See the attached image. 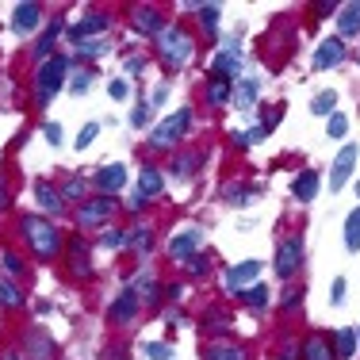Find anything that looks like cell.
I'll return each mask as SVG.
<instances>
[{"instance_id": "29", "label": "cell", "mask_w": 360, "mask_h": 360, "mask_svg": "<svg viewBox=\"0 0 360 360\" xmlns=\"http://www.w3.org/2000/svg\"><path fill=\"white\" fill-rule=\"evenodd\" d=\"M58 35H62V27H58V23H50V27L42 31V35H39V42H35V58H39V65L54 58V54H50V46H54V42H58Z\"/></svg>"}, {"instance_id": "59", "label": "cell", "mask_w": 360, "mask_h": 360, "mask_svg": "<svg viewBox=\"0 0 360 360\" xmlns=\"http://www.w3.org/2000/svg\"><path fill=\"white\" fill-rule=\"evenodd\" d=\"M356 58H360V54H356Z\"/></svg>"}, {"instance_id": "45", "label": "cell", "mask_w": 360, "mask_h": 360, "mask_svg": "<svg viewBox=\"0 0 360 360\" xmlns=\"http://www.w3.org/2000/svg\"><path fill=\"white\" fill-rule=\"evenodd\" d=\"M108 96L111 100H127L131 96V81H127V77H115V81L108 84Z\"/></svg>"}, {"instance_id": "52", "label": "cell", "mask_w": 360, "mask_h": 360, "mask_svg": "<svg viewBox=\"0 0 360 360\" xmlns=\"http://www.w3.org/2000/svg\"><path fill=\"white\" fill-rule=\"evenodd\" d=\"M8 203H12V192H8V184H4V176H0V211L8 207Z\"/></svg>"}, {"instance_id": "19", "label": "cell", "mask_w": 360, "mask_h": 360, "mask_svg": "<svg viewBox=\"0 0 360 360\" xmlns=\"http://www.w3.org/2000/svg\"><path fill=\"white\" fill-rule=\"evenodd\" d=\"M349 35H360V0L338 8V39H349Z\"/></svg>"}, {"instance_id": "38", "label": "cell", "mask_w": 360, "mask_h": 360, "mask_svg": "<svg viewBox=\"0 0 360 360\" xmlns=\"http://www.w3.org/2000/svg\"><path fill=\"white\" fill-rule=\"evenodd\" d=\"M345 134H349V119L345 115H338V111H333V115L330 119H326V139H345Z\"/></svg>"}, {"instance_id": "41", "label": "cell", "mask_w": 360, "mask_h": 360, "mask_svg": "<svg viewBox=\"0 0 360 360\" xmlns=\"http://www.w3.org/2000/svg\"><path fill=\"white\" fill-rule=\"evenodd\" d=\"M131 250H139V253L153 250V230H150V226H139V230L131 234Z\"/></svg>"}, {"instance_id": "12", "label": "cell", "mask_w": 360, "mask_h": 360, "mask_svg": "<svg viewBox=\"0 0 360 360\" xmlns=\"http://www.w3.org/2000/svg\"><path fill=\"white\" fill-rule=\"evenodd\" d=\"M353 169H356V146H341L338 158H333V169H330V188L333 192H341V188L349 184Z\"/></svg>"}, {"instance_id": "7", "label": "cell", "mask_w": 360, "mask_h": 360, "mask_svg": "<svg viewBox=\"0 0 360 360\" xmlns=\"http://www.w3.org/2000/svg\"><path fill=\"white\" fill-rule=\"evenodd\" d=\"M92 184H96V192H100V195H111V200H119V192L127 188V165H123V161H115V165L96 169Z\"/></svg>"}, {"instance_id": "51", "label": "cell", "mask_w": 360, "mask_h": 360, "mask_svg": "<svg viewBox=\"0 0 360 360\" xmlns=\"http://www.w3.org/2000/svg\"><path fill=\"white\" fill-rule=\"evenodd\" d=\"M299 299H303V291H288V295H284V311H295Z\"/></svg>"}, {"instance_id": "33", "label": "cell", "mask_w": 360, "mask_h": 360, "mask_svg": "<svg viewBox=\"0 0 360 360\" xmlns=\"http://www.w3.org/2000/svg\"><path fill=\"white\" fill-rule=\"evenodd\" d=\"M0 269H4V276L12 280V276H23V272H27V264H23V257H20V253L0 250Z\"/></svg>"}, {"instance_id": "34", "label": "cell", "mask_w": 360, "mask_h": 360, "mask_svg": "<svg viewBox=\"0 0 360 360\" xmlns=\"http://www.w3.org/2000/svg\"><path fill=\"white\" fill-rule=\"evenodd\" d=\"M356 353V326H345L338 330V360H349Z\"/></svg>"}, {"instance_id": "3", "label": "cell", "mask_w": 360, "mask_h": 360, "mask_svg": "<svg viewBox=\"0 0 360 360\" xmlns=\"http://www.w3.org/2000/svg\"><path fill=\"white\" fill-rule=\"evenodd\" d=\"M65 73H70V58H65V54L50 58V62H42L39 70H35V100H39V108H46L50 100L62 92Z\"/></svg>"}, {"instance_id": "39", "label": "cell", "mask_w": 360, "mask_h": 360, "mask_svg": "<svg viewBox=\"0 0 360 360\" xmlns=\"http://www.w3.org/2000/svg\"><path fill=\"white\" fill-rule=\"evenodd\" d=\"M142 356H146V360H173V349H169L165 341H146V345H142Z\"/></svg>"}, {"instance_id": "50", "label": "cell", "mask_w": 360, "mask_h": 360, "mask_svg": "<svg viewBox=\"0 0 360 360\" xmlns=\"http://www.w3.org/2000/svg\"><path fill=\"white\" fill-rule=\"evenodd\" d=\"M81 192H84V180H81V176H73L70 184H65V192H62V195H81Z\"/></svg>"}, {"instance_id": "57", "label": "cell", "mask_w": 360, "mask_h": 360, "mask_svg": "<svg viewBox=\"0 0 360 360\" xmlns=\"http://www.w3.org/2000/svg\"><path fill=\"white\" fill-rule=\"evenodd\" d=\"M356 349H360V326H356Z\"/></svg>"}, {"instance_id": "40", "label": "cell", "mask_w": 360, "mask_h": 360, "mask_svg": "<svg viewBox=\"0 0 360 360\" xmlns=\"http://www.w3.org/2000/svg\"><path fill=\"white\" fill-rule=\"evenodd\" d=\"M104 250H131V234H127V230H108Z\"/></svg>"}, {"instance_id": "27", "label": "cell", "mask_w": 360, "mask_h": 360, "mask_svg": "<svg viewBox=\"0 0 360 360\" xmlns=\"http://www.w3.org/2000/svg\"><path fill=\"white\" fill-rule=\"evenodd\" d=\"M23 303H27V299H23V291L15 288L8 276H0V307H4V311H20Z\"/></svg>"}, {"instance_id": "54", "label": "cell", "mask_w": 360, "mask_h": 360, "mask_svg": "<svg viewBox=\"0 0 360 360\" xmlns=\"http://www.w3.org/2000/svg\"><path fill=\"white\" fill-rule=\"evenodd\" d=\"M230 200H234V203H245V200H250V192H245V188H230Z\"/></svg>"}, {"instance_id": "21", "label": "cell", "mask_w": 360, "mask_h": 360, "mask_svg": "<svg viewBox=\"0 0 360 360\" xmlns=\"http://www.w3.org/2000/svg\"><path fill=\"white\" fill-rule=\"evenodd\" d=\"M203 360H250V356H245V349L234 345V341H207V345H203Z\"/></svg>"}, {"instance_id": "58", "label": "cell", "mask_w": 360, "mask_h": 360, "mask_svg": "<svg viewBox=\"0 0 360 360\" xmlns=\"http://www.w3.org/2000/svg\"><path fill=\"white\" fill-rule=\"evenodd\" d=\"M356 195H360V184H356Z\"/></svg>"}, {"instance_id": "5", "label": "cell", "mask_w": 360, "mask_h": 360, "mask_svg": "<svg viewBox=\"0 0 360 360\" xmlns=\"http://www.w3.org/2000/svg\"><path fill=\"white\" fill-rule=\"evenodd\" d=\"M115 211H119V200H111V195L84 200L81 207H77V226H81V230H96V226H104Z\"/></svg>"}, {"instance_id": "18", "label": "cell", "mask_w": 360, "mask_h": 360, "mask_svg": "<svg viewBox=\"0 0 360 360\" xmlns=\"http://www.w3.org/2000/svg\"><path fill=\"white\" fill-rule=\"evenodd\" d=\"M23 345H27V360H58V345L46 338V333H39V330H31Z\"/></svg>"}, {"instance_id": "24", "label": "cell", "mask_w": 360, "mask_h": 360, "mask_svg": "<svg viewBox=\"0 0 360 360\" xmlns=\"http://www.w3.org/2000/svg\"><path fill=\"white\" fill-rule=\"evenodd\" d=\"M134 295H139V303H158L161 284L150 276V272H139V280H134Z\"/></svg>"}, {"instance_id": "46", "label": "cell", "mask_w": 360, "mask_h": 360, "mask_svg": "<svg viewBox=\"0 0 360 360\" xmlns=\"http://www.w3.org/2000/svg\"><path fill=\"white\" fill-rule=\"evenodd\" d=\"M81 54H84V58H100V54H108V42H104V39L81 42Z\"/></svg>"}, {"instance_id": "31", "label": "cell", "mask_w": 360, "mask_h": 360, "mask_svg": "<svg viewBox=\"0 0 360 360\" xmlns=\"http://www.w3.org/2000/svg\"><path fill=\"white\" fill-rule=\"evenodd\" d=\"M257 92H261V84H257V81H238V89H234L238 108H242V111H250V108L257 104Z\"/></svg>"}, {"instance_id": "17", "label": "cell", "mask_w": 360, "mask_h": 360, "mask_svg": "<svg viewBox=\"0 0 360 360\" xmlns=\"http://www.w3.org/2000/svg\"><path fill=\"white\" fill-rule=\"evenodd\" d=\"M139 307H142V303H139V295H134V288H123V291L115 295V303L108 307V319L123 326V322H131L134 314H139Z\"/></svg>"}, {"instance_id": "14", "label": "cell", "mask_w": 360, "mask_h": 360, "mask_svg": "<svg viewBox=\"0 0 360 360\" xmlns=\"http://www.w3.org/2000/svg\"><path fill=\"white\" fill-rule=\"evenodd\" d=\"M257 276H261V261L234 264V269H226V291H230V295H242L245 288H253Z\"/></svg>"}, {"instance_id": "42", "label": "cell", "mask_w": 360, "mask_h": 360, "mask_svg": "<svg viewBox=\"0 0 360 360\" xmlns=\"http://www.w3.org/2000/svg\"><path fill=\"white\" fill-rule=\"evenodd\" d=\"M89 84H92V73L89 70H81V73L70 77V92H73V96H84V92H89Z\"/></svg>"}, {"instance_id": "13", "label": "cell", "mask_w": 360, "mask_h": 360, "mask_svg": "<svg viewBox=\"0 0 360 360\" xmlns=\"http://www.w3.org/2000/svg\"><path fill=\"white\" fill-rule=\"evenodd\" d=\"M65 264H70V272L77 280L92 276V257H89V242H84V238H70V245H65Z\"/></svg>"}, {"instance_id": "26", "label": "cell", "mask_w": 360, "mask_h": 360, "mask_svg": "<svg viewBox=\"0 0 360 360\" xmlns=\"http://www.w3.org/2000/svg\"><path fill=\"white\" fill-rule=\"evenodd\" d=\"M303 360H333V349L330 341L319 338V333H311V338L303 341Z\"/></svg>"}, {"instance_id": "48", "label": "cell", "mask_w": 360, "mask_h": 360, "mask_svg": "<svg viewBox=\"0 0 360 360\" xmlns=\"http://www.w3.org/2000/svg\"><path fill=\"white\" fill-rule=\"evenodd\" d=\"M42 139H46L50 146H62V127H58V123H42Z\"/></svg>"}, {"instance_id": "6", "label": "cell", "mask_w": 360, "mask_h": 360, "mask_svg": "<svg viewBox=\"0 0 360 360\" xmlns=\"http://www.w3.org/2000/svg\"><path fill=\"white\" fill-rule=\"evenodd\" d=\"M299 269H303V238L288 234L284 242L276 245V276L280 280H291Z\"/></svg>"}, {"instance_id": "1", "label": "cell", "mask_w": 360, "mask_h": 360, "mask_svg": "<svg viewBox=\"0 0 360 360\" xmlns=\"http://www.w3.org/2000/svg\"><path fill=\"white\" fill-rule=\"evenodd\" d=\"M20 234L27 238V250L35 253V257H42V261H54V257L65 250L62 230H58L46 215H27V219L20 222Z\"/></svg>"}, {"instance_id": "43", "label": "cell", "mask_w": 360, "mask_h": 360, "mask_svg": "<svg viewBox=\"0 0 360 360\" xmlns=\"http://www.w3.org/2000/svg\"><path fill=\"white\" fill-rule=\"evenodd\" d=\"M96 134H100V123H84L81 134H77V150H89V146L96 142Z\"/></svg>"}, {"instance_id": "44", "label": "cell", "mask_w": 360, "mask_h": 360, "mask_svg": "<svg viewBox=\"0 0 360 360\" xmlns=\"http://www.w3.org/2000/svg\"><path fill=\"white\" fill-rule=\"evenodd\" d=\"M184 264H188V276H207V269H211V257L195 253L192 261H184Z\"/></svg>"}, {"instance_id": "22", "label": "cell", "mask_w": 360, "mask_h": 360, "mask_svg": "<svg viewBox=\"0 0 360 360\" xmlns=\"http://www.w3.org/2000/svg\"><path fill=\"white\" fill-rule=\"evenodd\" d=\"M161 192H165V176H161L153 165H146L139 173V195H142V200H158Z\"/></svg>"}, {"instance_id": "2", "label": "cell", "mask_w": 360, "mask_h": 360, "mask_svg": "<svg viewBox=\"0 0 360 360\" xmlns=\"http://www.w3.org/2000/svg\"><path fill=\"white\" fill-rule=\"evenodd\" d=\"M158 54H161V62H165L169 70H184V65H192V58H195V39L188 35L180 23H169V27L158 35Z\"/></svg>"}, {"instance_id": "10", "label": "cell", "mask_w": 360, "mask_h": 360, "mask_svg": "<svg viewBox=\"0 0 360 360\" xmlns=\"http://www.w3.org/2000/svg\"><path fill=\"white\" fill-rule=\"evenodd\" d=\"M200 245H203V234L195 226H184V230H176L173 242H169V257H173V261H192Z\"/></svg>"}, {"instance_id": "15", "label": "cell", "mask_w": 360, "mask_h": 360, "mask_svg": "<svg viewBox=\"0 0 360 360\" xmlns=\"http://www.w3.org/2000/svg\"><path fill=\"white\" fill-rule=\"evenodd\" d=\"M345 62V39L330 35L319 42V50H314V70H333V65Z\"/></svg>"}, {"instance_id": "49", "label": "cell", "mask_w": 360, "mask_h": 360, "mask_svg": "<svg viewBox=\"0 0 360 360\" xmlns=\"http://www.w3.org/2000/svg\"><path fill=\"white\" fill-rule=\"evenodd\" d=\"M131 123H134V127H146V123H150V104H134Z\"/></svg>"}, {"instance_id": "37", "label": "cell", "mask_w": 360, "mask_h": 360, "mask_svg": "<svg viewBox=\"0 0 360 360\" xmlns=\"http://www.w3.org/2000/svg\"><path fill=\"white\" fill-rule=\"evenodd\" d=\"M230 326V314L222 311V307H211L207 314H203V330H211V333H222Z\"/></svg>"}, {"instance_id": "8", "label": "cell", "mask_w": 360, "mask_h": 360, "mask_svg": "<svg viewBox=\"0 0 360 360\" xmlns=\"http://www.w3.org/2000/svg\"><path fill=\"white\" fill-rule=\"evenodd\" d=\"M211 77H222V81H242V54H238L234 42H226V46L215 54V62H211Z\"/></svg>"}, {"instance_id": "9", "label": "cell", "mask_w": 360, "mask_h": 360, "mask_svg": "<svg viewBox=\"0 0 360 360\" xmlns=\"http://www.w3.org/2000/svg\"><path fill=\"white\" fill-rule=\"evenodd\" d=\"M131 23H134V31L153 35V39H158L161 31L169 27V23L161 20V8H158V4H134V8H131Z\"/></svg>"}, {"instance_id": "23", "label": "cell", "mask_w": 360, "mask_h": 360, "mask_svg": "<svg viewBox=\"0 0 360 360\" xmlns=\"http://www.w3.org/2000/svg\"><path fill=\"white\" fill-rule=\"evenodd\" d=\"M291 195H295V200H303V203H311L314 195H319V173H311V169H307V173H299L295 180H291Z\"/></svg>"}, {"instance_id": "28", "label": "cell", "mask_w": 360, "mask_h": 360, "mask_svg": "<svg viewBox=\"0 0 360 360\" xmlns=\"http://www.w3.org/2000/svg\"><path fill=\"white\" fill-rule=\"evenodd\" d=\"M230 96H234V92H230V81H222V77H207V104L211 108H222Z\"/></svg>"}, {"instance_id": "53", "label": "cell", "mask_w": 360, "mask_h": 360, "mask_svg": "<svg viewBox=\"0 0 360 360\" xmlns=\"http://www.w3.org/2000/svg\"><path fill=\"white\" fill-rule=\"evenodd\" d=\"M165 96H169V84H161L158 92H153V100H150V108H158V104H165Z\"/></svg>"}, {"instance_id": "36", "label": "cell", "mask_w": 360, "mask_h": 360, "mask_svg": "<svg viewBox=\"0 0 360 360\" xmlns=\"http://www.w3.org/2000/svg\"><path fill=\"white\" fill-rule=\"evenodd\" d=\"M242 303L250 307V311H264V303H269V288H261V284L245 288L242 291Z\"/></svg>"}, {"instance_id": "55", "label": "cell", "mask_w": 360, "mask_h": 360, "mask_svg": "<svg viewBox=\"0 0 360 360\" xmlns=\"http://www.w3.org/2000/svg\"><path fill=\"white\" fill-rule=\"evenodd\" d=\"M314 12L326 15V12H333V4H330V0H319V4H314Z\"/></svg>"}, {"instance_id": "20", "label": "cell", "mask_w": 360, "mask_h": 360, "mask_svg": "<svg viewBox=\"0 0 360 360\" xmlns=\"http://www.w3.org/2000/svg\"><path fill=\"white\" fill-rule=\"evenodd\" d=\"M35 200H39V207L46 211V215H58V211L65 207V195L58 192L54 184H46V180H39V184H35Z\"/></svg>"}, {"instance_id": "56", "label": "cell", "mask_w": 360, "mask_h": 360, "mask_svg": "<svg viewBox=\"0 0 360 360\" xmlns=\"http://www.w3.org/2000/svg\"><path fill=\"white\" fill-rule=\"evenodd\" d=\"M4 360H23L20 353H4Z\"/></svg>"}, {"instance_id": "4", "label": "cell", "mask_w": 360, "mask_h": 360, "mask_svg": "<svg viewBox=\"0 0 360 360\" xmlns=\"http://www.w3.org/2000/svg\"><path fill=\"white\" fill-rule=\"evenodd\" d=\"M188 127H192V108H180V111L165 115L158 127H153V131H150V142L158 146V150H169V146H176V142L188 134Z\"/></svg>"}, {"instance_id": "16", "label": "cell", "mask_w": 360, "mask_h": 360, "mask_svg": "<svg viewBox=\"0 0 360 360\" xmlns=\"http://www.w3.org/2000/svg\"><path fill=\"white\" fill-rule=\"evenodd\" d=\"M108 15L104 12H89V15H84V20L81 23H73V27L70 31H65V35H70L73 42H89V39H96V35H104V31H108Z\"/></svg>"}, {"instance_id": "35", "label": "cell", "mask_w": 360, "mask_h": 360, "mask_svg": "<svg viewBox=\"0 0 360 360\" xmlns=\"http://www.w3.org/2000/svg\"><path fill=\"white\" fill-rule=\"evenodd\" d=\"M219 4H200V23H203V35H219Z\"/></svg>"}, {"instance_id": "47", "label": "cell", "mask_w": 360, "mask_h": 360, "mask_svg": "<svg viewBox=\"0 0 360 360\" xmlns=\"http://www.w3.org/2000/svg\"><path fill=\"white\" fill-rule=\"evenodd\" d=\"M345 276H338V280H333V284H330V303L333 307H341V303H345Z\"/></svg>"}, {"instance_id": "30", "label": "cell", "mask_w": 360, "mask_h": 360, "mask_svg": "<svg viewBox=\"0 0 360 360\" xmlns=\"http://www.w3.org/2000/svg\"><path fill=\"white\" fill-rule=\"evenodd\" d=\"M345 250L360 253V207H353L349 219H345Z\"/></svg>"}, {"instance_id": "32", "label": "cell", "mask_w": 360, "mask_h": 360, "mask_svg": "<svg viewBox=\"0 0 360 360\" xmlns=\"http://www.w3.org/2000/svg\"><path fill=\"white\" fill-rule=\"evenodd\" d=\"M311 111H314V115H326V119H330L333 111H338V92H333V89L319 92V96L311 100Z\"/></svg>"}, {"instance_id": "25", "label": "cell", "mask_w": 360, "mask_h": 360, "mask_svg": "<svg viewBox=\"0 0 360 360\" xmlns=\"http://www.w3.org/2000/svg\"><path fill=\"white\" fill-rule=\"evenodd\" d=\"M200 153H176V158H173V165H169V169H173V176L176 180H188V176H195V169H200Z\"/></svg>"}, {"instance_id": "11", "label": "cell", "mask_w": 360, "mask_h": 360, "mask_svg": "<svg viewBox=\"0 0 360 360\" xmlns=\"http://www.w3.org/2000/svg\"><path fill=\"white\" fill-rule=\"evenodd\" d=\"M39 23H42V4H35V0L15 4V12H12V31L15 35H35Z\"/></svg>"}]
</instances>
